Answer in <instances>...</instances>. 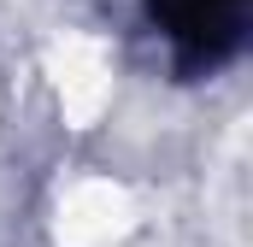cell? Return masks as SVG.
I'll use <instances>...</instances> for the list:
<instances>
[{"label":"cell","instance_id":"cell-1","mask_svg":"<svg viewBox=\"0 0 253 247\" xmlns=\"http://www.w3.org/2000/svg\"><path fill=\"white\" fill-rule=\"evenodd\" d=\"M135 230V200L112 177H77L59 194L53 212V242L59 247H118Z\"/></svg>","mask_w":253,"mask_h":247},{"label":"cell","instance_id":"cell-2","mask_svg":"<svg viewBox=\"0 0 253 247\" xmlns=\"http://www.w3.org/2000/svg\"><path fill=\"white\" fill-rule=\"evenodd\" d=\"M53 94H59V112L71 129H88L112 106V53L106 41L94 36H65L53 41Z\"/></svg>","mask_w":253,"mask_h":247}]
</instances>
